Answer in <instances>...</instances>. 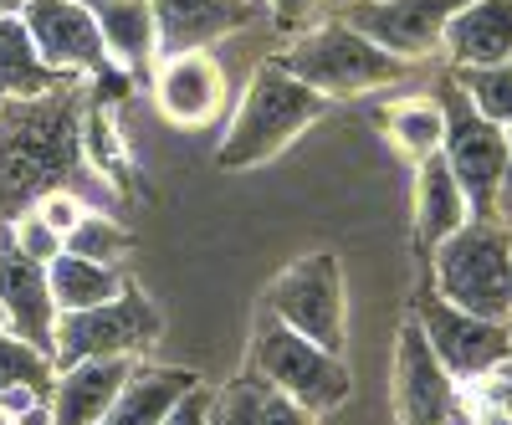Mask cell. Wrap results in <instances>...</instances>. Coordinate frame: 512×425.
Here are the masks:
<instances>
[{
    "label": "cell",
    "instance_id": "6da1fadb",
    "mask_svg": "<svg viewBox=\"0 0 512 425\" xmlns=\"http://www.w3.org/2000/svg\"><path fill=\"white\" fill-rule=\"evenodd\" d=\"M77 164V103L62 93L21 98V113L0 123V226L16 221L26 200L62 190Z\"/></svg>",
    "mask_w": 512,
    "mask_h": 425
},
{
    "label": "cell",
    "instance_id": "7a4b0ae2",
    "mask_svg": "<svg viewBox=\"0 0 512 425\" xmlns=\"http://www.w3.org/2000/svg\"><path fill=\"white\" fill-rule=\"evenodd\" d=\"M323 113H328L323 93H313L308 82H297L277 57L262 62L251 77V88H246V103L236 108L231 129L216 149V169L236 175V169H256V164L277 159L297 134H308Z\"/></svg>",
    "mask_w": 512,
    "mask_h": 425
},
{
    "label": "cell",
    "instance_id": "3957f363",
    "mask_svg": "<svg viewBox=\"0 0 512 425\" xmlns=\"http://www.w3.org/2000/svg\"><path fill=\"white\" fill-rule=\"evenodd\" d=\"M431 292L441 303L512 323V226L472 216L431 251Z\"/></svg>",
    "mask_w": 512,
    "mask_h": 425
},
{
    "label": "cell",
    "instance_id": "277c9868",
    "mask_svg": "<svg viewBox=\"0 0 512 425\" xmlns=\"http://www.w3.org/2000/svg\"><path fill=\"white\" fill-rule=\"evenodd\" d=\"M277 62L297 82H308L313 93H323L328 103L333 98L379 93V88H390V82H405V72H410V62H400L384 47H374V41L364 31H354L344 16H333V21L303 31Z\"/></svg>",
    "mask_w": 512,
    "mask_h": 425
},
{
    "label": "cell",
    "instance_id": "5b68a950",
    "mask_svg": "<svg viewBox=\"0 0 512 425\" xmlns=\"http://www.w3.org/2000/svg\"><path fill=\"white\" fill-rule=\"evenodd\" d=\"M256 379H267L272 390H282L287 400H297L308 415H328L349 400L354 374L344 369V359L318 349L313 338L292 333L282 318H267L262 333H256Z\"/></svg>",
    "mask_w": 512,
    "mask_h": 425
},
{
    "label": "cell",
    "instance_id": "8992f818",
    "mask_svg": "<svg viewBox=\"0 0 512 425\" xmlns=\"http://www.w3.org/2000/svg\"><path fill=\"white\" fill-rule=\"evenodd\" d=\"M441 113H446V164L451 175L466 195V205H472V216H487L497 210V185H502V169H507V129H497L492 118H482L472 103H466V93L456 88V77H446L441 88Z\"/></svg>",
    "mask_w": 512,
    "mask_h": 425
},
{
    "label": "cell",
    "instance_id": "52a82bcc",
    "mask_svg": "<svg viewBox=\"0 0 512 425\" xmlns=\"http://www.w3.org/2000/svg\"><path fill=\"white\" fill-rule=\"evenodd\" d=\"M154 338H159V308L134 282H123V292L98 308L57 313V354L52 359H57V369H67L77 359H108V354L134 359Z\"/></svg>",
    "mask_w": 512,
    "mask_h": 425
},
{
    "label": "cell",
    "instance_id": "ba28073f",
    "mask_svg": "<svg viewBox=\"0 0 512 425\" xmlns=\"http://www.w3.org/2000/svg\"><path fill=\"white\" fill-rule=\"evenodd\" d=\"M267 308L292 328L313 338L318 349L344 354V267H338L333 251H313V257L292 262L277 282Z\"/></svg>",
    "mask_w": 512,
    "mask_h": 425
},
{
    "label": "cell",
    "instance_id": "9c48e42d",
    "mask_svg": "<svg viewBox=\"0 0 512 425\" xmlns=\"http://www.w3.org/2000/svg\"><path fill=\"white\" fill-rule=\"evenodd\" d=\"M415 323H420L425 344L436 349V359L446 364V374L456 379V385H466V379H482L487 369H497V364L512 354V323L461 313V308L441 303L431 287H425L420 303H415Z\"/></svg>",
    "mask_w": 512,
    "mask_h": 425
},
{
    "label": "cell",
    "instance_id": "30bf717a",
    "mask_svg": "<svg viewBox=\"0 0 512 425\" xmlns=\"http://www.w3.org/2000/svg\"><path fill=\"white\" fill-rule=\"evenodd\" d=\"M21 21L31 31L36 57L52 72H93V77H113V57L103 47V31L93 21V11L82 0H26ZM128 77V72H123Z\"/></svg>",
    "mask_w": 512,
    "mask_h": 425
},
{
    "label": "cell",
    "instance_id": "8fae6325",
    "mask_svg": "<svg viewBox=\"0 0 512 425\" xmlns=\"http://www.w3.org/2000/svg\"><path fill=\"white\" fill-rule=\"evenodd\" d=\"M395 400H400V425H472L466 400H461V385L446 374L436 349L425 344V333H420L415 318L400 328Z\"/></svg>",
    "mask_w": 512,
    "mask_h": 425
},
{
    "label": "cell",
    "instance_id": "7c38bea8",
    "mask_svg": "<svg viewBox=\"0 0 512 425\" xmlns=\"http://www.w3.org/2000/svg\"><path fill=\"white\" fill-rule=\"evenodd\" d=\"M466 6V0H354L344 11V21L354 31H364L374 47H384L400 62H425L431 52H441L446 21Z\"/></svg>",
    "mask_w": 512,
    "mask_h": 425
},
{
    "label": "cell",
    "instance_id": "4fadbf2b",
    "mask_svg": "<svg viewBox=\"0 0 512 425\" xmlns=\"http://www.w3.org/2000/svg\"><path fill=\"white\" fill-rule=\"evenodd\" d=\"M0 318L41 354H57V303H52L47 262H31L6 226H0Z\"/></svg>",
    "mask_w": 512,
    "mask_h": 425
},
{
    "label": "cell",
    "instance_id": "5bb4252c",
    "mask_svg": "<svg viewBox=\"0 0 512 425\" xmlns=\"http://www.w3.org/2000/svg\"><path fill=\"white\" fill-rule=\"evenodd\" d=\"M154 103L159 113L175 123V129H200L221 113L226 103V77L216 67L210 52H175L159 62V77H154Z\"/></svg>",
    "mask_w": 512,
    "mask_h": 425
},
{
    "label": "cell",
    "instance_id": "9a60e30c",
    "mask_svg": "<svg viewBox=\"0 0 512 425\" xmlns=\"http://www.w3.org/2000/svg\"><path fill=\"white\" fill-rule=\"evenodd\" d=\"M256 16H262V0H154L159 57L205 52L216 36L251 26Z\"/></svg>",
    "mask_w": 512,
    "mask_h": 425
},
{
    "label": "cell",
    "instance_id": "2e32d148",
    "mask_svg": "<svg viewBox=\"0 0 512 425\" xmlns=\"http://www.w3.org/2000/svg\"><path fill=\"white\" fill-rule=\"evenodd\" d=\"M134 374L128 354H108V359H77L67 369H57L52 379V425H103L108 405L118 400L123 379Z\"/></svg>",
    "mask_w": 512,
    "mask_h": 425
},
{
    "label": "cell",
    "instance_id": "e0dca14e",
    "mask_svg": "<svg viewBox=\"0 0 512 425\" xmlns=\"http://www.w3.org/2000/svg\"><path fill=\"white\" fill-rule=\"evenodd\" d=\"M441 52L456 72L512 62V0H466L446 21Z\"/></svg>",
    "mask_w": 512,
    "mask_h": 425
},
{
    "label": "cell",
    "instance_id": "ac0fdd59",
    "mask_svg": "<svg viewBox=\"0 0 512 425\" xmlns=\"http://www.w3.org/2000/svg\"><path fill=\"white\" fill-rule=\"evenodd\" d=\"M93 11L103 47L118 72L128 77H149L154 52H159V31H154V0H82Z\"/></svg>",
    "mask_w": 512,
    "mask_h": 425
},
{
    "label": "cell",
    "instance_id": "d6986e66",
    "mask_svg": "<svg viewBox=\"0 0 512 425\" xmlns=\"http://www.w3.org/2000/svg\"><path fill=\"white\" fill-rule=\"evenodd\" d=\"M466 221H472V205H466L456 175L446 154L420 159V180H415V236L425 251H436L446 236H456Z\"/></svg>",
    "mask_w": 512,
    "mask_h": 425
},
{
    "label": "cell",
    "instance_id": "ffe728a7",
    "mask_svg": "<svg viewBox=\"0 0 512 425\" xmlns=\"http://www.w3.org/2000/svg\"><path fill=\"white\" fill-rule=\"evenodd\" d=\"M200 385L195 369H139L123 379L118 400L108 405L103 425H164V415L175 410L190 390Z\"/></svg>",
    "mask_w": 512,
    "mask_h": 425
},
{
    "label": "cell",
    "instance_id": "44dd1931",
    "mask_svg": "<svg viewBox=\"0 0 512 425\" xmlns=\"http://www.w3.org/2000/svg\"><path fill=\"white\" fill-rule=\"evenodd\" d=\"M62 72H52L47 62L36 57L31 31L21 16H0V98H47L57 93Z\"/></svg>",
    "mask_w": 512,
    "mask_h": 425
},
{
    "label": "cell",
    "instance_id": "7402d4cb",
    "mask_svg": "<svg viewBox=\"0 0 512 425\" xmlns=\"http://www.w3.org/2000/svg\"><path fill=\"white\" fill-rule=\"evenodd\" d=\"M47 282H52V303L57 313H82V308H98L108 297L123 292V277L113 262H88V257H72V251H57L47 262Z\"/></svg>",
    "mask_w": 512,
    "mask_h": 425
},
{
    "label": "cell",
    "instance_id": "603a6c76",
    "mask_svg": "<svg viewBox=\"0 0 512 425\" xmlns=\"http://www.w3.org/2000/svg\"><path fill=\"white\" fill-rule=\"evenodd\" d=\"M384 129H390V144L405 154V159H431L441 154L446 144V113L436 98H405L390 108V118H384Z\"/></svg>",
    "mask_w": 512,
    "mask_h": 425
},
{
    "label": "cell",
    "instance_id": "cb8c5ba5",
    "mask_svg": "<svg viewBox=\"0 0 512 425\" xmlns=\"http://www.w3.org/2000/svg\"><path fill=\"white\" fill-rule=\"evenodd\" d=\"M52 379H57V364L52 354H41L36 344H26L21 333H11L6 323H0V395H36L47 400L52 395Z\"/></svg>",
    "mask_w": 512,
    "mask_h": 425
},
{
    "label": "cell",
    "instance_id": "d4e9b609",
    "mask_svg": "<svg viewBox=\"0 0 512 425\" xmlns=\"http://www.w3.org/2000/svg\"><path fill=\"white\" fill-rule=\"evenodd\" d=\"M221 405H231L241 415V425H308V410L287 400L282 390H272L267 379H241V385L226 390Z\"/></svg>",
    "mask_w": 512,
    "mask_h": 425
},
{
    "label": "cell",
    "instance_id": "484cf974",
    "mask_svg": "<svg viewBox=\"0 0 512 425\" xmlns=\"http://www.w3.org/2000/svg\"><path fill=\"white\" fill-rule=\"evenodd\" d=\"M456 88L466 93V103H472L482 118H492L497 129L512 134V62L502 67H466V72H451Z\"/></svg>",
    "mask_w": 512,
    "mask_h": 425
},
{
    "label": "cell",
    "instance_id": "4316f807",
    "mask_svg": "<svg viewBox=\"0 0 512 425\" xmlns=\"http://www.w3.org/2000/svg\"><path fill=\"white\" fill-rule=\"evenodd\" d=\"M62 251H72V257H88V262H118L128 251V231L113 226L108 216H82L67 236H62Z\"/></svg>",
    "mask_w": 512,
    "mask_h": 425
},
{
    "label": "cell",
    "instance_id": "83f0119b",
    "mask_svg": "<svg viewBox=\"0 0 512 425\" xmlns=\"http://www.w3.org/2000/svg\"><path fill=\"white\" fill-rule=\"evenodd\" d=\"M31 216L41 221V226H47V231H57V236H67L82 216H88V205H82L72 190H47V195H41L36 205H31Z\"/></svg>",
    "mask_w": 512,
    "mask_h": 425
},
{
    "label": "cell",
    "instance_id": "f1b7e54d",
    "mask_svg": "<svg viewBox=\"0 0 512 425\" xmlns=\"http://www.w3.org/2000/svg\"><path fill=\"white\" fill-rule=\"evenodd\" d=\"M210 405H216V395H210L205 385H195L175 410L164 415V425H210Z\"/></svg>",
    "mask_w": 512,
    "mask_h": 425
},
{
    "label": "cell",
    "instance_id": "f546056e",
    "mask_svg": "<svg viewBox=\"0 0 512 425\" xmlns=\"http://www.w3.org/2000/svg\"><path fill=\"white\" fill-rule=\"evenodd\" d=\"M262 6H267L282 26H297V21H308V16L323 6V0H262Z\"/></svg>",
    "mask_w": 512,
    "mask_h": 425
},
{
    "label": "cell",
    "instance_id": "4dcf8cb0",
    "mask_svg": "<svg viewBox=\"0 0 512 425\" xmlns=\"http://www.w3.org/2000/svg\"><path fill=\"white\" fill-rule=\"evenodd\" d=\"M492 221L512 226V134H507V169H502V185H497V210H492Z\"/></svg>",
    "mask_w": 512,
    "mask_h": 425
},
{
    "label": "cell",
    "instance_id": "1f68e13d",
    "mask_svg": "<svg viewBox=\"0 0 512 425\" xmlns=\"http://www.w3.org/2000/svg\"><path fill=\"white\" fill-rule=\"evenodd\" d=\"M21 425H52V405H26L21 410Z\"/></svg>",
    "mask_w": 512,
    "mask_h": 425
},
{
    "label": "cell",
    "instance_id": "d6a6232c",
    "mask_svg": "<svg viewBox=\"0 0 512 425\" xmlns=\"http://www.w3.org/2000/svg\"><path fill=\"white\" fill-rule=\"evenodd\" d=\"M210 425H241V415L231 405H210Z\"/></svg>",
    "mask_w": 512,
    "mask_h": 425
},
{
    "label": "cell",
    "instance_id": "836d02e7",
    "mask_svg": "<svg viewBox=\"0 0 512 425\" xmlns=\"http://www.w3.org/2000/svg\"><path fill=\"white\" fill-rule=\"evenodd\" d=\"M0 425H21V410L16 405H0Z\"/></svg>",
    "mask_w": 512,
    "mask_h": 425
},
{
    "label": "cell",
    "instance_id": "e575fe53",
    "mask_svg": "<svg viewBox=\"0 0 512 425\" xmlns=\"http://www.w3.org/2000/svg\"><path fill=\"white\" fill-rule=\"evenodd\" d=\"M21 6L26 0H0V16H21Z\"/></svg>",
    "mask_w": 512,
    "mask_h": 425
}]
</instances>
